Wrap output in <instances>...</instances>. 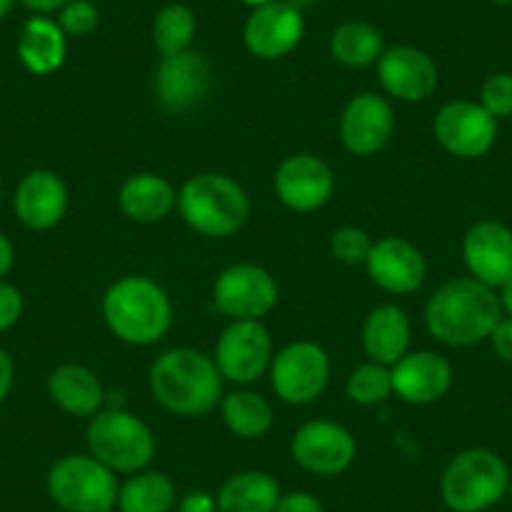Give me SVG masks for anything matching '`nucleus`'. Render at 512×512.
<instances>
[{"label": "nucleus", "instance_id": "obj_13", "mask_svg": "<svg viewBox=\"0 0 512 512\" xmlns=\"http://www.w3.org/2000/svg\"><path fill=\"white\" fill-rule=\"evenodd\" d=\"M304 36V18L289 0H272L254 8L244 26V43L249 53L264 61L289 56Z\"/></svg>", "mask_w": 512, "mask_h": 512}, {"label": "nucleus", "instance_id": "obj_46", "mask_svg": "<svg viewBox=\"0 0 512 512\" xmlns=\"http://www.w3.org/2000/svg\"><path fill=\"white\" fill-rule=\"evenodd\" d=\"M0 199H3V181H0Z\"/></svg>", "mask_w": 512, "mask_h": 512}, {"label": "nucleus", "instance_id": "obj_36", "mask_svg": "<svg viewBox=\"0 0 512 512\" xmlns=\"http://www.w3.org/2000/svg\"><path fill=\"white\" fill-rule=\"evenodd\" d=\"M274 512H324V505L319 502L317 495H312V492L292 490V492H282L279 505Z\"/></svg>", "mask_w": 512, "mask_h": 512}, {"label": "nucleus", "instance_id": "obj_32", "mask_svg": "<svg viewBox=\"0 0 512 512\" xmlns=\"http://www.w3.org/2000/svg\"><path fill=\"white\" fill-rule=\"evenodd\" d=\"M372 244L374 241L369 239L367 231L357 229V226H342L329 239V246H332V254L337 256V262L349 264V267H357V264L367 262Z\"/></svg>", "mask_w": 512, "mask_h": 512}, {"label": "nucleus", "instance_id": "obj_44", "mask_svg": "<svg viewBox=\"0 0 512 512\" xmlns=\"http://www.w3.org/2000/svg\"><path fill=\"white\" fill-rule=\"evenodd\" d=\"M244 3H249V6L259 8V6H264V3H272V0H244Z\"/></svg>", "mask_w": 512, "mask_h": 512}, {"label": "nucleus", "instance_id": "obj_37", "mask_svg": "<svg viewBox=\"0 0 512 512\" xmlns=\"http://www.w3.org/2000/svg\"><path fill=\"white\" fill-rule=\"evenodd\" d=\"M487 342L492 344V352L497 354V359L505 364H512V319L502 317L497 322V327L492 329L490 339Z\"/></svg>", "mask_w": 512, "mask_h": 512}, {"label": "nucleus", "instance_id": "obj_22", "mask_svg": "<svg viewBox=\"0 0 512 512\" xmlns=\"http://www.w3.org/2000/svg\"><path fill=\"white\" fill-rule=\"evenodd\" d=\"M412 327L407 314L395 304H382L372 309L364 319L362 347L369 362L395 367L407 352H410Z\"/></svg>", "mask_w": 512, "mask_h": 512}, {"label": "nucleus", "instance_id": "obj_9", "mask_svg": "<svg viewBox=\"0 0 512 512\" xmlns=\"http://www.w3.org/2000/svg\"><path fill=\"white\" fill-rule=\"evenodd\" d=\"M272 359V334L259 319L231 322L214 347V362L221 377L236 384L256 382L272 367Z\"/></svg>", "mask_w": 512, "mask_h": 512}, {"label": "nucleus", "instance_id": "obj_19", "mask_svg": "<svg viewBox=\"0 0 512 512\" xmlns=\"http://www.w3.org/2000/svg\"><path fill=\"white\" fill-rule=\"evenodd\" d=\"M364 267H367L369 279L390 294L417 292L427 277L422 251L402 236H384L374 241Z\"/></svg>", "mask_w": 512, "mask_h": 512}, {"label": "nucleus", "instance_id": "obj_42", "mask_svg": "<svg viewBox=\"0 0 512 512\" xmlns=\"http://www.w3.org/2000/svg\"><path fill=\"white\" fill-rule=\"evenodd\" d=\"M497 299H500L502 317H510L512 319V279L507 284H502L500 294H497Z\"/></svg>", "mask_w": 512, "mask_h": 512}, {"label": "nucleus", "instance_id": "obj_38", "mask_svg": "<svg viewBox=\"0 0 512 512\" xmlns=\"http://www.w3.org/2000/svg\"><path fill=\"white\" fill-rule=\"evenodd\" d=\"M179 512H216V497L209 492H189L184 500L179 502Z\"/></svg>", "mask_w": 512, "mask_h": 512}, {"label": "nucleus", "instance_id": "obj_5", "mask_svg": "<svg viewBox=\"0 0 512 512\" xmlns=\"http://www.w3.org/2000/svg\"><path fill=\"white\" fill-rule=\"evenodd\" d=\"M510 467L485 447L462 450L447 462L440 497L450 512H487L510 492Z\"/></svg>", "mask_w": 512, "mask_h": 512}, {"label": "nucleus", "instance_id": "obj_39", "mask_svg": "<svg viewBox=\"0 0 512 512\" xmlns=\"http://www.w3.org/2000/svg\"><path fill=\"white\" fill-rule=\"evenodd\" d=\"M13 379H16V367H13V359L6 349L0 347V407L8 400L13 390Z\"/></svg>", "mask_w": 512, "mask_h": 512}, {"label": "nucleus", "instance_id": "obj_3", "mask_svg": "<svg viewBox=\"0 0 512 512\" xmlns=\"http://www.w3.org/2000/svg\"><path fill=\"white\" fill-rule=\"evenodd\" d=\"M103 319L121 342L149 347L161 342L171 329L174 307L161 284L141 274H128L103 294Z\"/></svg>", "mask_w": 512, "mask_h": 512}, {"label": "nucleus", "instance_id": "obj_20", "mask_svg": "<svg viewBox=\"0 0 512 512\" xmlns=\"http://www.w3.org/2000/svg\"><path fill=\"white\" fill-rule=\"evenodd\" d=\"M13 209L18 221L33 231H48L63 221L68 211L66 181L51 169L28 171L16 186Z\"/></svg>", "mask_w": 512, "mask_h": 512}, {"label": "nucleus", "instance_id": "obj_29", "mask_svg": "<svg viewBox=\"0 0 512 512\" xmlns=\"http://www.w3.org/2000/svg\"><path fill=\"white\" fill-rule=\"evenodd\" d=\"M329 51H332L334 61H339L342 66L364 68L369 63L379 61V56H382V33L362 21L342 23L332 33Z\"/></svg>", "mask_w": 512, "mask_h": 512}, {"label": "nucleus", "instance_id": "obj_41", "mask_svg": "<svg viewBox=\"0 0 512 512\" xmlns=\"http://www.w3.org/2000/svg\"><path fill=\"white\" fill-rule=\"evenodd\" d=\"M71 0H23V6L31 8L36 13H53V11H61L63 6H68Z\"/></svg>", "mask_w": 512, "mask_h": 512}, {"label": "nucleus", "instance_id": "obj_25", "mask_svg": "<svg viewBox=\"0 0 512 512\" xmlns=\"http://www.w3.org/2000/svg\"><path fill=\"white\" fill-rule=\"evenodd\" d=\"M282 497L277 477L262 470L231 475L216 492L219 512H274Z\"/></svg>", "mask_w": 512, "mask_h": 512}, {"label": "nucleus", "instance_id": "obj_24", "mask_svg": "<svg viewBox=\"0 0 512 512\" xmlns=\"http://www.w3.org/2000/svg\"><path fill=\"white\" fill-rule=\"evenodd\" d=\"M174 186L159 174H134L123 181L118 191V206L136 224H156L164 221L176 209Z\"/></svg>", "mask_w": 512, "mask_h": 512}, {"label": "nucleus", "instance_id": "obj_33", "mask_svg": "<svg viewBox=\"0 0 512 512\" xmlns=\"http://www.w3.org/2000/svg\"><path fill=\"white\" fill-rule=\"evenodd\" d=\"M480 103L497 121L512 116V73H492L480 88Z\"/></svg>", "mask_w": 512, "mask_h": 512}, {"label": "nucleus", "instance_id": "obj_8", "mask_svg": "<svg viewBox=\"0 0 512 512\" xmlns=\"http://www.w3.org/2000/svg\"><path fill=\"white\" fill-rule=\"evenodd\" d=\"M272 387L287 405H309L329 384V354L314 342H292L272 359Z\"/></svg>", "mask_w": 512, "mask_h": 512}, {"label": "nucleus", "instance_id": "obj_23", "mask_svg": "<svg viewBox=\"0 0 512 512\" xmlns=\"http://www.w3.org/2000/svg\"><path fill=\"white\" fill-rule=\"evenodd\" d=\"M48 397L66 415L93 417L101 412L106 390L93 369L83 364H61L48 374Z\"/></svg>", "mask_w": 512, "mask_h": 512}, {"label": "nucleus", "instance_id": "obj_7", "mask_svg": "<svg viewBox=\"0 0 512 512\" xmlns=\"http://www.w3.org/2000/svg\"><path fill=\"white\" fill-rule=\"evenodd\" d=\"M48 497L66 512H113L118 477L93 455H66L46 475Z\"/></svg>", "mask_w": 512, "mask_h": 512}, {"label": "nucleus", "instance_id": "obj_18", "mask_svg": "<svg viewBox=\"0 0 512 512\" xmlns=\"http://www.w3.org/2000/svg\"><path fill=\"white\" fill-rule=\"evenodd\" d=\"M211 88V66L201 53L184 51L161 58L154 76V91L161 106L184 113L204 101Z\"/></svg>", "mask_w": 512, "mask_h": 512}, {"label": "nucleus", "instance_id": "obj_1", "mask_svg": "<svg viewBox=\"0 0 512 512\" xmlns=\"http://www.w3.org/2000/svg\"><path fill=\"white\" fill-rule=\"evenodd\" d=\"M500 319L497 292L472 277H457L437 287L425 309L427 329L447 347H475L485 342Z\"/></svg>", "mask_w": 512, "mask_h": 512}, {"label": "nucleus", "instance_id": "obj_16", "mask_svg": "<svg viewBox=\"0 0 512 512\" xmlns=\"http://www.w3.org/2000/svg\"><path fill=\"white\" fill-rule=\"evenodd\" d=\"M395 131V111L377 93H359L344 106L339 118V139L354 156H372L384 149Z\"/></svg>", "mask_w": 512, "mask_h": 512}, {"label": "nucleus", "instance_id": "obj_6", "mask_svg": "<svg viewBox=\"0 0 512 512\" xmlns=\"http://www.w3.org/2000/svg\"><path fill=\"white\" fill-rule=\"evenodd\" d=\"M88 455L116 475L146 470L156 455V437L144 420L126 410H101L86 430Z\"/></svg>", "mask_w": 512, "mask_h": 512}, {"label": "nucleus", "instance_id": "obj_21", "mask_svg": "<svg viewBox=\"0 0 512 512\" xmlns=\"http://www.w3.org/2000/svg\"><path fill=\"white\" fill-rule=\"evenodd\" d=\"M395 395L407 405H432L440 402L452 387V364L442 354L422 349L407 352L392 367Z\"/></svg>", "mask_w": 512, "mask_h": 512}, {"label": "nucleus", "instance_id": "obj_12", "mask_svg": "<svg viewBox=\"0 0 512 512\" xmlns=\"http://www.w3.org/2000/svg\"><path fill=\"white\" fill-rule=\"evenodd\" d=\"M292 457L302 470L312 475H342L357 457V440L339 422L312 420L294 432Z\"/></svg>", "mask_w": 512, "mask_h": 512}, {"label": "nucleus", "instance_id": "obj_47", "mask_svg": "<svg viewBox=\"0 0 512 512\" xmlns=\"http://www.w3.org/2000/svg\"><path fill=\"white\" fill-rule=\"evenodd\" d=\"M507 495H510V500H512V482H510V492H507Z\"/></svg>", "mask_w": 512, "mask_h": 512}, {"label": "nucleus", "instance_id": "obj_2", "mask_svg": "<svg viewBox=\"0 0 512 512\" xmlns=\"http://www.w3.org/2000/svg\"><path fill=\"white\" fill-rule=\"evenodd\" d=\"M149 387L154 400L179 417H201L224 400V377L214 357L191 347L161 354L151 364Z\"/></svg>", "mask_w": 512, "mask_h": 512}, {"label": "nucleus", "instance_id": "obj_31", "mask_svg": "<svg viewBox=\"0 0 512 512\" xmlns=\"http://www.w3.org/2000/svg\"><path fill=\"white\" fill-rule=\"evenodd\" d=\"M392 395H395V387H392V369L384 367V364H359V367L347 377V397L352 402H357V405H379V402H384Z\"/></svg>", "mask_w": 512, "mask_h": 512}, {"label": "nucleus", "instance_id": "obj_27", "mask_svg": "<svg viewBox=\"0 0 512 512\" xmlns=\"http://www.w3.org/2000/svg\"><path fill=\"white\" fill-rule=\"evenodd\" d=\"M176 505V485L159 470L134 472L118 490V512H169Z\"/></svg>", "mask_w": 512, "mask_h": 512}, {"label": "nucleus", "instance_id": "obj_30", "mask_svg": "<svg viewBox=\"0 0 512 512\" xmlns=\"http://www.w3.org/2000/svg\"><path fill=\"white\" fill-rule=\"evenodd\" d=\"M196 33V16L181 3L161 8L154 21V46L161 56H176L189 51Z\"/></svg>", "mask_w": 512, "mask_h": 512}, {"label": "nucleus", "instance_id": "obj_45", "mask_svg": "<svg viewBox=\"0 0 512 512\" xmlns=\"http://www.w3.org/2000/svg\"><path fill=\"white\" fill-rule=\"evenodd\" d=\"M490 3H495V6H510L512 0H490Z\"/></svg>", "mask_w": 512, "mask_h": 512}, {"label": "nucleus", "instance_id": "obj_11", "mask_svg": "<svg viewBox=\"0 0 512 512\" xmlns=\"http://www.w3.org/2000/svg\"><path fill=\"white\" fill-rule=\"evenodd\" d=\"M435 139L457 159H482L497 141V118L477 101H450L435 116Z\"/></svg>", "mask_w": 512, "mask_h": 512}, {"label": "nucleus", "instance_id": "obj_28", "mask_svg": "<svg viewBox=\"0 0 512 512\" xmlns=\"http://www.w3.org/2000/svg\"><path fill=\"white\" fill-rule=\"evenodd\" d=\"M221 417L226 427L241 440H259L274 425V410L259 392H231L221 400Z\"/></svg>", "mask_w": 512, "mask_h": 512}, {"label": "nucleus", "instance_id": "obj_17", "mask_svg": "<svg viewBox=\"0 0 512 512\" xmlns=\"http://www.w3.org/2000/svg\"><path fill=\"white\" fill-rule=\"evenodd\" d=\"M379 83L392 98L407 103L427 101L437 91V63L425 51L412 46H392L377 61Z\"/></svg>", "mask_w": 512, "mask_h": 512}, {"label": "nucleus", "instance_id": "obj_43", "mask_svg": "<svg viewBox=\"0 0 512 512\" xmlns=\"http://www.w3.org/2000/svg\"><path fill=\"white\" fill-rule=\"evenodd\" d=\"M13 3H16V0H0V21L13 11Z\"/></svg>", "mask_w": 512, "mask_h": 512}, {"label": "nucleus", "instance_id": "obj_14", "mask_svg": "<svg viewBox=\"0 0 512 512\" xmlns=\"http://www.w3.org/2000/svg\"><path fill=\"white\" fill-rule=\"evenodd\" d=\"M462 259L472 279L500 289L512 279V229L502 221H477L462 239Z\"/></svg>", "mask_w": 512, "mask_h": 512}, {"label": "nucleus", "instance_id": "obj_15", "mask_svg": "<svg viewBox=\"0 0 512 512\" xmlns=\"http://www.w3.org/2000/svg\"><path fill=\"white\" fill-rule=\"evenodd\" d=\"M279 201L292 211H317L332 199L334 174L327 161L314 154H294L279 164L274 174Z\"/></svg>", "mask_w": 512, "mask_h": 512}, {"label": "nucleus", "instance_id": "obj_26", "mask_svg": "<svg viewBox=\"0 0 512 512\" xmlns=\"http://www.w3.org/2000/svg\"><path fill=\"white\" fill-rule=\"evenodd\" d=\"M18 58L33 76H51L66 61V33L48 18H31L18 38Z\"/></svg>", "mask_w": 512, "mask_h": 512}, {"label": "nucleus", "instance_id": "obj_35", "mask_svg": "<svg viewBox=\"0 0 512 512\" xmlns=\"http://www.w3.org/2000/svg\"><path fill=\"white\" fill-rule=\"evenodd\" d=\"M23 317V294L11 282L0 279V334H6Z\"/></svg>", "mask_w": 512, "mask_h": 512}, {"label": "nucleus", "instance_id": "obj_34", "mask_svg": "<svg viewBox=\"0 0 512 512\" xmlns=\"http://www.w3.org/2000/svg\"><path fill=\"white\" fill-rule=\"evenodd\" d=\"M58 26H61V31L66 33V36H88V33L98 26L96 6L88 3V0H71L68 6L61 8Z\"/></svg>", "mask_w": 512, "mask_h": 512}, {"label": "nucleus", "instance_id": "obj_10", "mask_svg": "<svg viewBox=\"0 0 512 512\" xmlns=\"http://www.w3.org/2000/svg\"><path fill=\"white\" fill-rule=\"evenodd\" d=\"M277 302V279L256 264H234L214 282V307L231 322L267 317Z\"/></svg>", "mask_w": 512, "mask_h": 512}, {"label": "nucleus", "instance_id": "obj_40", "mask_svg": "<svg viewBox=\"0 0 512 512\" xmlns=\"http://www.w3.org/2000/svg\"><path fill=\"white\" fill-rule=\"evenodd\" d=\"M13 264H16V249H13V241L0 231V279L11 272Z\"/></svg>", "mask_w": 512, "mask_h": 512}, {"label": "nucleus", "instance_id": "obj_4", "mask_svg": "<svg viewBox=\"0 0 512 512\" xmlns=\"http://www.w3.org/2000/svg\"><path fill=\"white\" fill-rule=\"evenodd\" d=\"M176 209L194 231L226 239L246 224L251 206L244 186L236 184L231 176L204 171L181 186Z\"/></svg>", "mask_w": 512, "mask_h": 512}]
</instances>
